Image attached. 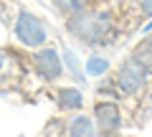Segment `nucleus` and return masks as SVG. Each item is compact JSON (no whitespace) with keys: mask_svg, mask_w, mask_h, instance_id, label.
<instances>
[{"mask_svg":"<svg viewBox=\"0 0 152 137\" xmlns=\"http://www.w3.org/2000/svg\"><path fill=\"white\" fill-rule=\"evenodd\" d=\"M69 33L84 43H107L114 33L112 13L102 8H79L69 15Z\"/></svg>","mask_w":152,"mask_h":137,"instance_id":"1","label":"nucleus"},{"mask_svg":"<svg viewBox=\"0 0 152 137\" xmlns=\"http://www.w3.org/2000/svg\"><path fill=\"white\" fill-rule=\"evenodd\" d=\"M15 36H18V41L23 46L36 48V46H41L46 41V28L41 23V18H36L28 10H20V15L15 21Z\"/></svg>","mask_w":152,"mask_h":137,"instance_id":"2","label":"nucleus"},{"mask_svg":"<svg viewBox=\"0 0 152 137\" xmlns=\"http://www.w3.org/2000/svg\"><path fill=\"white\" fill-rule=\"evenodd\" d=\"M145 81H147V66H142L140 61H134L129 56L119 66V71H117V86H119V92L134 94L145 86Z\"/></svg>","mask_w":152,"mask_h":137,"instance_id":"3","label":"nucleus"},{"mask_svg":"<svg viewBox=\"0 0 152 137\" xmlns=\"http://www.w3.org/2000/svg\"><path fill=\"white\" fill-rule=\"evenodd\" d=\"M94 122H96V130L102 132V135H114V132L119 130V122H122L119 107L112 104V102L96 104V109H94Z\"/></svg>","mask_w":152,"mask_h":137,"instance_id":"4","label":"nucleus"},{"mask_svg":"<svg viewBox=\"0 0 152 137\" xmlns=\"http://www.w3.org/2000/svg\"><path fill=\"white\" fill-rule=\"evenodd\" d=\"M36 69H38V74L43 79H48V81H53V79H58L61 76V71H64V66H61V59H58V53H56L53 48H41L36 53Z\"/></svg>","mask_w":152,"mask_h":137,"instance_id":"5","label":"nucleus"},{"mask_svg":"<svg viewBox=\"0 0 152 137\" xmlns=\"http://www.w3.org/2000/svg\"><path fill=\"white\" fill-rule=\"evenodd\" d=\"M81 102H84V97H81V92L79 89H61L58 92V104H61V109H79L81 107Z\"/></svg>","mask_w":152,"mask_h":137,"instance_id":"6","label":"nucleus"},{"mask_svg":"<svg viewBox=\"0 0 152 137\" xmlns=\"http://www.w3.org/2000/svg\"><path fill=\"white\" fill-rule=\"evenodd\" d=\"M71 137H96L94 135V125L89 117H76L74 122H71V130H69Z\"/></svg>","mask_w":152,"mask_h":137,"instance_id":"7","label":"nucleus"},{"mask_svg":"<svg viewBox=\"0 0 152 137\" xmlns=\"http://www.w3.org/2000/svg\"><path fill=\"white\" fill-rule=\"evenodd\" d=\"M132 59L140 61L142 66H147V69H150V66H152V38H145L142 43H137V48H134V53H132Z\"/></svg>","mask_w":152,"mask_h":137,"instance_id":"8","label":"nucleus"},{"mask_svg":"<svg viewBox=\"0 0 152 137\" xmlns=\"http://www.w3.org/2000/svg\"><path fill=\"white\" fill-rule=\"evenodd\" d=\"M84 3H86V0H53L56 10L66 13V15H71V13H76L79 8H84Z\"/></svg>","mask_w":152,"mask_h":137,"instance_id":"9","label":"nucleus"},{"mask_svg":"<svg viewBox=\"0 0 152 137\" xmlns=\"http://www.w3.org/2000/svg\"><path fill=\"white\" fill-rule=\"evenodd\" d=\"M86 69H89V74L99 76V74H104V71H107V61H104V59H91V61L86 64Z\"/></svg>","mask_w":152,"mask_h":137,"instance_id":"10","label":"nucleus"},{"mask_svg":"<svg viewBox=\"0 0 152 137\" xmlns=\"http://www.w3.org/2000/svg\"><path fill=\"white\" fill-rule=\"evenodd\" d=\"M142 13L145 15H152V0H142Z\"/></svg>","mask_w":152,"mask_h":137,"instance_id":"11","label":"nucleus"},{"mask_svg":"<svg viewBox=\"0 0 152 137\" xmlns=\"http://www.w3.org/2000/svg\"><path fill=\"white\" fill-rule=\"evenodd\" d=\"M0 69H3V53H0Z\"/></svg>","mask_w":152,"mask_h":137,"instance_id":"12","label":"nucleus"}]
</instances>
